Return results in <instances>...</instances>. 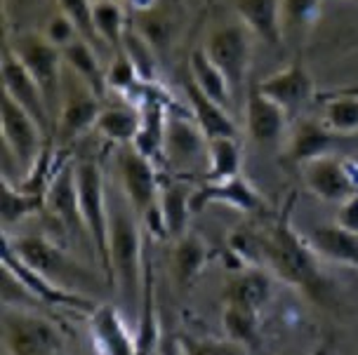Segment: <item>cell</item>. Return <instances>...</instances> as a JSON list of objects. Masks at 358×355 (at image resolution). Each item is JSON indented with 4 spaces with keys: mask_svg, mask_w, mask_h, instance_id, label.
<instances>
[{
    "mask_svg": "<svg viewBox=\"0 0 358 355\" xmlns=\"http://www.w3.org/2000/svg\"><path fill=\"white\" fill-rule=\"evenodd\" d=\"M262 262L273 275L302 292L313 303L318 306L332 303V285L323 275L318 255L313 252L309 240H302V236L292 228L290 205L283 210L271 231L262 236Z\"/></svg>",
    "mask_w": 358,
    "mask_h": 355,
    "instance_id": "6da1fadb",
    "label": "cell"
},
{
    "mask_svg": "<svg viewBox=\"0 0 358 355\" xmlns=\"http://www.w3.org/2000/svg\"><path fill=\"white\" fill-rule=\"evenodd\" d=\"M108 255H111V280H116L125 301L142 303L146 278V250L144 228L130 205H118L111 212V233H108Z\"/></svg>",
    "mask_w": 358,
    "mask_h": 355,
    "instance_id": "7a4b0ae2",
    "label": "cell"
},
{
    "mask_svg": "<svg viewBox=\"0 0 358 355\" xmlns=\"http://www.w3.org/2000/svg\"><path fill=\"white\" fill-rule=\"evenodd\" d=\"M76 183H78L80 212L85 221L92 252L104 271V275L111 280V255H108V233H111V210L106 205V188L104 174L99 163L78 160L76 163Z\"/></svg>",
    "mask_w": 358,
    "mask_h": 355,
    "instance_id": "3957f363",
    "label": "cell"
},
{
    "mask_svg": "<svg viewBox=\"0 0 358 355\" xmlns=\"http://www.w3.org/2000/svg\"><path fill=\"white\" fill-rule=\"evenodd\" d=\"M252 31L243 22H231L215 27L206 38V54L210 61L220 68L231 87L236 106L243 104V90H245L248 71L252 61Z\"/></svg>",
    "mask_w": 358,
    "mask_h": 355,
    "instance_id": "277c9868",
    "label": "cell"
},
{
    "mask_svg": "<svg viewBox=\"0 0 358 355\" xmlns=\"http://www.w3.org/2000/svg\"><path fill=\"white\" fill-rule=\"evenodd\" d=\"M3 341L10 355H62L64 334L52 320L29 308H3Z\"/></svg>",
    "mask_w": 358,
    "mask_h": 355,
    "instance_id": "5b68a950",
    "label": "cell"
},
{
    "mask_svg": "<svg viewBox=\"0 0 358 355\" xmlns=\"http://www.w3.org/2000/svg\"><path fill=\"white\" fill-rule=\"evenodd\" d=\"M8 45L12 52L19 56L27 71L34 75L36 82L48 99L52 120H57V111H59V97H62V75H64V56L62 50L55 47L43 33L38 31H24L17 33L15 40Z\"/></svg>",
    "mask_w": 358,
    "mask_h": 355,
    "instance_id": "8992f818",
    "label": "cell"
},
{
    "mask_svg": "<svg viewBox=\"0 0 358 355\" xmlns=\"http://www.w3.org/2000/svg\"><path fill=\"white\" fill-rule=\"evenodd\" d=\"M3 269L8 271L19 282V287L27 289V294L38 303H48V306H55V308H66L80 315H90L97 308V303L90 299V296L80 294V292H76V289L62 287V285H57L55 280H50L48 275L31 269V266L17 255L15 247H12L8 240H5V245H3Z\"/></svg>",
    "mask_w": 358,
    "mask_h": 355,
    "instance_id": "52a82bcc",
    "label": "cell"
},
{
    "mask_svg": "<svg viewBox=\"0 0 358 355\" xmlns=\"http://www.w3.org/2000/svg\"><path fill=\"white\" fill-rule=\"evenodd\" d=\"M104 106V99L87 85L80 75H76L71 68L64 66L62 75V97H59V111H57V135L62 142H71L80 137L83 132L94 130L97 118Z\"/></svg>",
    "mask_w": 358,
    "mask_h": 355,
    "instance_id": "ba28073f",
    "label": "cell"
},
{
    "mask_svg": "<svg viewBox=\"0 0 358 355\" xmlns=\"http://www.w3.org/2000/svg\"><path fill=\"white\" fill-rule=\"evenodd\" d=\"M3 149H8L12 158L19 163L24 176H27L34 165L41 158L45 144L50 142V137L45 135L41 125L29 116L15 99L8 97L3 92ZM24 181V179H22Z\"/></svg>",
    "mask_w": 358,
    "mask_h": 355,
    "instance_id": "9c48e42d",
    "label": "cell"
},
{
    "mask_svg": "<svg viewBox=\"0 0 358 355\" xmlns=\"http://www.w3.org/2000/svg\"><path fill=\"white\" fill-rule=\"evenodd\" d=\"M118 174L123 198L132 207L139 219L151 210L161 195V176L156 163L139 153L132 144L118 149Z\"/></svg>",
    "mask_w": 358,
    "mask_h": 355,
    "instance_id": "30bf717a",
    "label": "cell"
},
{
    "mask_svg": "<svg viewBox=\"0 0 358 355\" xmlns=\"http://www.w3.org/2000/svg\"><path fill=\"white\" fill-rule=\"evenodd\" d=\"M8 243L15 247V252L31 266V269L48 275L50 280H55L57 285H62V287L76 285L78 280H92V275H90L76 259L69 257L59 245H55L52 240H48L43 236H24L17 240H8Z\"/></svg>",
    "mask_w": 358,
    "mask_h": 355,
    "instance_id": "8fae6325",
    "label": "cell"
},
{
    "mask_svg": "<svg viewBox=\"0 0 358 355\" xmlns=\"http://www.w3.org/2000/svg\"><path fill=\"white\" fill-rule=\"evenodd\" d=\"M45 212L59 224L71 238H78L80 243H90L85 221L80 212V198H78V183H76V163H62L55 172L45 191Z\"/></svg>",
    "mask_w": 358,
    "mask_h": 355,
    "instance_id": "7c38bea8",
    "label": "cell"
},
{
    "mask_svg": "<svg viewBox=\"0 0 358 355\" xmlns=\"http://www.w3.org/2000/svg\"><path fill=\"white\" fill-rule=\"evenodd\" d=\"M3 92L15 99L17 104L41 125L45 135L50 137V130H52L55 120H52V113H50L48 99H45V94L41 90V85L36 82V78L27 71V66L19 61V56L12 52V47L8 43H5V50H3Z\"/></svg>",
    "mask_w": 358,
    "mask_h": 355,
    "instance_id": "4fadbf2b",
    "label": "cell"
},
{
    "mask_svg": "<svg viewBox=\"0 0 358 355\" xmlns=\"http://www.w3.org/2000/svg\"><path fill=\"white\" fill-rule=\"evenodd\" d=\"M208 205H224L243 214H257L266 210V200L245 176H234L227 181H206L191 195L194 212L206 210Z\"/></svg>",
    "mask_w": 358,
    "mask_h": 355,
    "instance_id": "5bb4252c",
    "label": "cell"
},
{
    "mask_svg": "<svg viewBox=\"0 0 358 355\" xmlns=\"http://www.w3.org/2000/svg\"><path fill=\"white\" fill-rule=\"evenodd\" d=\"M92 344L99 355H142L137 334L130 332L120 310L113 303H97L87 315Z\"/></svg>",
    "mask_w": 358,
    "mask_h": 355,
    "instance_id": "9a60e30c",
    "label": "cell"
},
{
    "mask_svg": "<svg viewBox=\"0 0 358 355\" xmlns=\"http://www.w3.org/2000/svg\"><path fill=\"white\" fill-rule=\"evenodd\" d=\"M163 158L175 167H191L203 158L208 160V137L203 135L196 120L187 118L179 111L168 113Z\"/></svg>",
    "mask_w": 358,
    "mask_h": 355,
    "instance_id": "2e32d148",
    "label": "cell"
},
{
    "mask_svg": "<svg viewBox=\"0 0 358 355\" xmlns=\"http://www.w3.org/2000/svg\"><path fill=\"white\" fill-rule=\"evenodd\" d=\"M257 87L268 99L276 101L287 116H295L313 99V78L302 61H292L290 66L257 82Z\"/></svg>",
    "mask_w": 358,
    "mask_h": 355,
    "instance_id": "e0dca14e",
    "label": "cell"
},
{
    "mask_svg": "<svg viewBox=\"0 0 358 355\" xmlns=\"http://www.w3.org/2000/svg\"><path fill=\"white\" fill-rule=\"evenodd\" d=\"M302 167H304L306 188H309L316 198L340 205L349 195L358 193V188L354 186V181H351V176H349L344 158H337L332 153L321 156V158H316V160L304 163Z\"/></svg>",
    "mask_w": 358,
    "mask_h": 355,
    "instance_id": "ac0fdd59",
    "label": "cell"
},
{
    "mask_svg": "<svg viewBox=\"0 0 358 355\" xmlns=\"http://www.w3.org/2000/svg\"><path fill=\"white\" fill-rule=\"evenodd\" d=\"M287 113L273 99H268L257 85L248 87L245 94V128L252 142L262 146L276 144L287 130Z\"/></svg>",
    "mask_w": 358,
    "mask_h": 355,
    "instance_id": "d6986e66",
    "label": "cell"
},
{
    "mask_svg": "<svg viewBox=\"0 0 358 355\" xmlns=\"http://www.w3.org/2000/svg\"><path fill=\"white\" fill-rule=\"evenodd\" d=\"M273 296V280L271 273L262 266H245L238 269V273L229 278L224 287V303L241 306L262 315V310Z\"/></svg>",
    "mask_w": 358,
    "mask_h": 355,
    "instance_id": "ffe728a7",
    "label": "cell"
},
{
    "mask_svg": "<svg viewBox=\"0 0 358 355\" xmlns=\"http://www.w3.org/2000/svg\"><path fill=\"white\" fill-rule=\"evenodd\" d=\"M139 128H142V106L137 101L118 97V94H113V101L106 97L97 125H94V130L101 137H106L108 142L118 146H127L134 144Z\"/></svg>",
    "mask_w": 358,
    "mask_h": 355,
    "instance_id": "44dd1931",
    "label": "cell"
},
{
    "mask_svg": "<svg viewBox=\"0 0 358 355\" xmlns=\"http://www.w3.org/2000/svg\"><path fill=\"white\" fill-rule=\"evenodd\" d=\"M184 94H187L191 111H194V120L208 139L238 137V130H236V123H234V118L229 116V111L224 109V106L215 104L206 92L198 90V85L191 80V75L184 78Z\"/></svg>",
    "mask_w": 358,
    "mask_h": 355,
    "instance_id": "7402d4cb",
    "label": "cell"
},
{
    "mask_svg": "<svg viewBox=\"0 0 358 355\" xmlns=\"http://www.w3.org/2000/svg\"><path fill=\"white\" fill-rule=\"evenodd\" d=\"M309 245L318 259L358 269V233H351L337 224L316 226L309 233Z\"/></svg>",
    "mask_w": 358,
    "mask_h": 355,
    "instance_id": "603a6c76",
    "label": "cell"
},
{
    "mask_svg": "<svg viewBox=\"0 0 358 355\" xmlns=\"http://www.w3.org/2000/svg\"><path fill=\"white\" fill-rule=\"evenodd\" d=\"M337 139L340 137L332 135L321 120L304 118L290 132V139H287V158L292 163L304 165L321 156H330V149Z\"/></svg>",
    "mask_w": 358,
    "mask_h": 355,
    "instance_id": "cb8c5ba5",
    "label": "cell"
},
{
    "mask_svg": "<svg viewBox=\"0 0 358 355\" xmlns=\"http://www.w3.org/2000/svg\"><path fill=\"white\" fill-rule=\"evenodd\" d=\"M234 10L238 22L252 31L255 38L278 45L283 38V24H280V0H234Z\"/></svg>",
    "mask_w": 358,
    "mask_h": 355,
    "instance_id": "d4e9b609",
    "label": "cell"
},
{
    "mask_svg": "<svg viewBox=\"0 0 358 355\" xmlns=\"http://www.w3.org/2000/svg\"><path fill=\"white\" fill-rule=\"evenodd\" d=\"M64 56V66L71 68L76 75H80L83 80L99 94V99L108 97V87H106V71L99 64L97 47L90 40H85L83 36H78L71 45H66L62 50Z\"/></svg>",
    "mask_w": 358,
    "mask_h": 355,
    "instance_id": "484cf974",
    "label": "cell"
},
{
    "mask_svg": "<svg viewBox=\"0 0 358 355\" xmlns=\"http://www.w3.org/2000/svg\"><path fill=\"white\" fill-rule=\"evenodd\" d=\"M210 262V247L206 240L196 233H187L179 240H175V250H172V273L179 287H189L196 282V278L206 271Z\"/></svg>",
    "mask_w": 358,
    "mask_h": 355,
    "instance_id": "4316f807",
    "label": "cell"
},
{
    "mask_svg": "<svg viewBox=\"0 0 358 355\" xmlns=\"http://www.w3.org/2000/svg\"><path fill=\"white\" fill-rule=\"evenodd\" d=\"M191 195L189 186L184 183H163L161 195H158V205H161V214L168 228V238L179 240L189 233V219L194 214L191 207Z\"/></svg>",
    "mask_w": 358,
    "mask_h": 355,
    "instance_id": "83f0119b",
    "label": "cell"
},
{
    "mask_svg": "<svg viewBox=\"0 0 358 355\" xmlns=\"http://www.w3.org/2000/svg\"><path fill=\"white\" fill-rule=\"evenodd\" d=\"M189 75H191V80L198 85V90L206 92L215 104L224 106V109H231V106H236L231 87H229L227 78H224V73L213 64V61H210V56L206 54V50L203 47H196L194 52H191Z\"/></svg>",
    "mask_w": 358,
    "mask_h": 355,
    "instance_id": "f1b7e54d",
    "label": "cell"
},
{
    "mask_svg": "<svg viewBox=\"0 0 358 355\" xmlns=\"http://www.w3.org/2000/svg\"><path fill=\"white\" fill-rule=\"evenodd\" d=\"M321 123L337 137L358 132V92L344 90L325 97Z\"/></svg>",
    "mask_w": 358,
    "mask_h": 355,
    "instance_id": "f546056e",
    "label": "cell"
},
{
    "mask_svg": "<svg viewBox=\"0 0 358 355\" xmlns=\"http://www.w3.org/2000/svg\"><path fill=\"white\" fill-rule=\"evenodd\" d=\"M92 22H94V31H97L101 45L113 50V52H120V50H123L127 22H125L123 8L118 5V0H94Z\"/></svg>",
    "mask_w": 358,
    "mask_h": 355,
    "instance_id": "4dcf8cb0",
    "label": "cell"
},
{
    "mask_svg": "<svg viewBox=\"0 0 358 355\" xmlns=\"http://www.w3.org/2000/svg\"><path fill=\"white\" fill-rule=\"evenodd\" d=\"M243 153L231 137L208 139V176L206 181H227L241 176Z\"/></svg>",
    "mask_w": 358,
    "mask_h": 355,
    "instance_id": "1f68e13d",
    "label": "cell"
},
{
    "mask_svg": "<svg viewBox=\"0 0 358 355\" xmlns=\"http://www.w3.org/2000/svg\"><path fill=\"white\" fill-rule=\"evenodd\" d=\"M222 325L224 332H227V339L243 346L245 351L259 344V313H255V310L224 303Z\"/></svg>",
    "mask_w": 358,
    "mask_h": 355,
    "instance_id": "d6a6232c",
    "label": "cell"
},
{
    "mask_svg": "<svg viewBox=\"0 0 358 355\" xmlns=\"http://www.w3.org/2000/svg\"><path fill=\"white\" fill-rule=\"evenodd\" d=\"M123 52L132 61L134 71L144 85H156L158 80V64H156V47L139 33L134 27H127L123 38Z\"/></svg>",
    "mask_w": 358,
    "mask_h": 355,
    "instance_id": "836d02e7",
    "label": "cell"
},
{
    "mask_svg": "<svg viewBox=\"0 0 358 355\" xmlns=\"http://www.w3.org/2000/svg\"><path fill=\"white\" fill-rule=\"evenodd\" d=\"M45 212V198L34 193H27L17 183L3 179V202H0V217L5 226H12L17 221L31 217V214Z\"/></svg>",
    "mask_w": 358,
    "mask_h": 355,
    "instance_id": "e575fe53",
    "label": "cell"
},
{
    "mask_svg": "<svg viewBox=\"0 0 358 355\" xmlns=\"http://www.w3.org/2000/svg\"><path fill=\"white\" fill-rule=\"evenodd\" d=\"M179 355H248V351L229 339H201L194 334H182L177 339Z\"/></svg>",
    "mask_w": 358,
    "mask_h": 355,
    "instance_id": "d590c367",
    "label": "cell"
},
{
    "mask_svg": "<svg viewBox=\"0 0 358 355\" xmlns=\"http://www.w3.org/2000/svg\"><path fill=\"white\" fill-rule=\"evenodd\" d=\"M92 3H94V0H57V5H59V12H64V15L71 19L76 27H78L80 36L99 50L101 47V40H99L97 31H94Z\"/></svg>",
    "mask_w": 358,
    "mask_h": 355,
    "instance_id": "8d00e7d4",
    "label": "cell"
},
{
    "mask_svg": "<svg viewBox=\"0 0 358 355\" xmlns=\"http://www.w3.org/2000/svg\"><path fill=\"white\" fill-rule=\"evenodd\" d=\"M318 0H280V24L283 31L302 29L316 19Z\"/></svg>",
    "mask_w": 358,
    "mask_h": 355,
    "instance_id": "74e56055",
    "label": "cell"
},
{
    "mask_svg": "<svg viewBox=\"0 0 358 355\" xmlns=\"http://www.w3.org/2000/svg\"><path fill=\"white\" fill-rule=\"evenodd\" d=\"M41 33L48 38L50 43H52L55 47H59V50H64L66 45H71V43L76 40V38L80 36V31H78V27L69 19L64 12H52L48 19H45V24H43V31Z\"/></svg>",
    "mask_w": 358,
    "mask_h": 355,
    "instance_id": "f35d334b",
    "label": "cell"
},
{
    "mask_svg": "<svg viewBox=\"0 0 358 355\" xmlns=\"http://www.w3.org/2000/svg\"><path fill=\"white\" fill-rule=\"evenodd\" d=\"M335 224L340 228H347L351 233H358V193L349 195L347 200L340 202Z\"/></svg>",
    "mask_w": 358,
    "mask_h": 355,
    "instance_id": "ab89813d",
    "label": "cell"
},
{
    "mask_svg": "<svg viewBox=\"0 0 358 355\" xmlns=\"http://www.w3.org/2000/svg\"><path fill=\"white\" fill-rule=\"evenodd\" d=\"M12 5L17 8V15H27V12L41 8V0H3L5 12H10Z\"/></svg>",
    "mask_w": 358,
    "mask_h": 355,
    "instance_id": "60d3db41",
    "label": "cell"
},
{
    "mask_svg": "<svg viewBox=\"0 0 358 355\" xmlns=\"http://www.w3.org/2000/svg\"><path fill=\"white\" fill-rule=\"evenodd\" d=\"M130 5L139 15V12H149V10L156 8V0H130Z\"/></svg>",
    "mask_w": 358,
    "mask_h": 355,
    "instance_id": "b9f144b4",
    "label": "cell"
},
{
    "mask_svg": "<svg viewBox=\"0 0 358 355\" xmlns=\"http://www.w3.org/2000/svg\"><path fill=\"white\" fill-rule=\"evenodd\" d=\"M208 3H217V0H208Z\"/></svg>",
    "mask_w": 358,
    "mask_h": 355,
    "instance_id": "7bdbcfd3",
    "label": "cell"
},
{
    "mask_svg": "<svg viewBox=\"0 0 358 355\" xmlns=\"http://www.w3.org/2000/svg\"><path fill=\"white\" fill-rule=\"evenodd\" d=\"M318 355H328V353H318Z\"/></svg>",
    "mask_w": 358,
    "mask_h": 355,
    "instance_id": "ee69618b",
    "label": "cell"
},
{
    "mask_svg": "<svg viewBox=\"0 0 358 355\" xmlns=\"http://www.w3.org/2000/svg\"><path fill=\"white\" fill-rule=\"evenodd\" d=\"M356 160H358V156H356Z\"/></svg>",
    "mask_w": 358,
    "mask_h": 355,
    "instance_id": "f6af8a7d",
    "label": "cell"
}]
</instances>
